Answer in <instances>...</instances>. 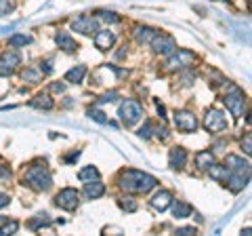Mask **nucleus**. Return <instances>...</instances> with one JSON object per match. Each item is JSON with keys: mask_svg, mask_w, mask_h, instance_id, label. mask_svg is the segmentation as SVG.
<instances>
[{"mask_svg": "<svg viewBox=\"0 0 252 236\" xmlns=\"http://www.w3.org/2000/svg\"><path fill=\"white\" fill-rule=\"evenodd\" d=\"M187 162V152L185 148H172L170 154H168V164L172 169H183Z\"/></svg>", "mask_w": 252, "mask_h": 236, "instance_id": "dca6fc26", "label": "nucleus"}, {"mask_svg": "<svg viewBox=\"0 0 252 236\" xmlns=\"http://www.w3.org/2000/svg\"><path fill=\"white\" fill-rule=\"evenodd\" d=\"M195 61V55L191 51H183V49H177L172 55H168V61H166V70L175 72V70H183V68H189L193 66Z\"/></svg>", "mask_w": 252, "mask_h": 236, "instance_id": "423d86ee", "label": "nucleus"}, {"mask_svg": "<svg viewBox=\"0 0 252 236\" xmlns=\"http://www.w3.org/2000/svg\"><path fill=\"white\" fill-rule=\"evenodd\" d=\"M175 127L183 133H193L198 129V118L189 110H177L175 112Z\"/></svg>", "mask_w": 252, "mask_h": 236, "instance_id": "9d476101", "label": "nucleus"}, {"mask_svg": "<svg viewBox=\"0 0 252 236\" xmlns=\"http://www.w3.org/2000/svg\"><path fill=\"white\" fill-rule=\"evenodd\" d=\"M242 150L246 152V154H250V152H252V150H250V135H246V139L242 141Z\"/></svg>", "mask_w": 252, "mask_h": 236, "instance_id": "f704fd0d", "label": "nucleus"}, {"mask_svg": "<svg viewBox=\"0 0 252 236\" xmlns=\"http://www.w3.org/2000/svg\"><path fill=\"white\" fill-rule=\"evenodd\" d=\"M89 116L93 118V120L101 122V124H105V122H107V118H105V114L101 112V110H89Z\"/></svg>", "mask_w": 252, "mask_h": 236, "instance_id": "c85d7f7f", "label": "nucleus"}, {"mask_svg": "<svg viewBox=\"0 0 252 236\" xmlns=\"http://www.w3.org/2000/svg\"><path fill=\"white\" fill-rule=\"evenodd\" d=\"M78 179L80 182H93V179H99V171L94 169V167H84L80 173H78Z\"/></svg>", "mask_w": 252, "mask_h": 236, "instance_id": "5701e85b", "label": "nucleus"}, {"mask_svg": "<svg viewBox=\"0 0 252 236\" xmlns=\"http://www.w3.org/2000/svg\"><path fill=\"white\" fill-rule=\"evenodd\" d=\"M225 167L229 169V171H246V169H250V162H248V160H244L242 156L229 154V156L225 158Z\"/></svg>", "mask_w": 252, "mask_h": 236, "instance_id": "f3484780", "label": "nucleus"}, {"mask_svg": "<svg viewBox=\"0 0 252 236\" xmlns=\"http://www.w3.org/2000/svg\"><path fill=\"white\" fill-rule=\"evenodd\" d=\"M97 15H99L97 19H103V21H107V23H118V21H120V17H118L116 13H112V11H99Z\"/></svg>", "mask_w": 252, "mask_h": 236, "instance_id": "cd10ccee", "label": "nucleus"}, {"mask_svg": "<svg viewBox=\"0 0 252 236\" xmlns=\"http://www.w3.org/2000/svg\"><path fill=\"white\" fill-rule=\"evenodd\" d=\"M55 40H57V46H59L61 51H65V53H74V51H78V42L74 40L72 36H69V32H57Z\"/></svg>", "mask_w": 252, "mask_h": 236, "instance_id": "2eb2a0df", "label": "nucleus"}, {"mask_svg": "<svg viewBox=\"0 0 252 236\" xmlns=\"http://www.w3.org/2000/svg\"><path fill=\"white\" fill-rule=\"evenodd\" d=\"M120 207L124 211H128V213H132V211H137V202H132V198H120Z\"/></svg>", "mask_w": 252, "mask_h": 236, "instance_id": "c756f323", "label": "nucleus"}, {"mask_svg": "<svg viewBox=\"0 0 252 236\" xmlns=\"http://www.w3.org/2000/svg\"><path fill=\"white\" fill-rule=\"evenodd\" d=\"M72 30L84 34V36H93V34H97V30H99V19L89 17V15H80V17H76L72 21Z\"/></svg>", "mask_w": 252, "mask_h": 236, "instance_id": "1a4fd4ad", "label": "nucleus"}, {"mask_svg": "<svg viewBox=\"0 0 252 236\" xmlns=\"http://www.w3.org/2000/svg\"><path fill=\"white\" fill-rule=\"evenodd\" d=\"M32 106L38 108V110H51L55 106V101L51 99L49 93H40V95H36L34 99H32Z\"/></svg>", "mask_w": 252, "mask_h": 236, "instance_id": "412c9836", "label": "nucleus"}, {"mask_svg": "<svg viewBox=\"0 0 252 236\" xmlns=\"http://www.w3.org/2000/svg\"><path fill=\"white\" fill-rule=\"evenodd\" d=\"M177 234H195V228H179V230H177Z\"/></svg>", "mask_w": 252, "mask_h": 236, "instance_id": "e433bc0d", "label": "nucleus"}, {"mask_svg": "<svg viewBox=\"0 0 252 236\" xmlns=\"http://www.w3.org/2000/svg\"><path fill=\"white\" fill-rule=\"evenodd\" d=\"M118 116L122 118V122L126 127H132V124L143 118V108H141V104L135 99H124L120 108H118Z\"/></svg>", "mask_w": 252, "mask_h": 236, "instance_id": "20e7f679", "label": "nucleus"}, {"mask_svg": "<svg viewBox=\"0 0 252 236\" xmlns=\"http://www.w3.org/2000/svg\"><path fill=\"white\" fill-rule=\"evenodd\" d=\"M172 204V202H170ZM172 215H175L177 219H183V217H189L191 215V204H187L183 200H177L175 204H172Z\"/></svg>", "mask_w": 252, "mask_h": 236, "instance_id": "aec40b11", "label": "nucleus"}, {"mask_svg": "<svg viewBox=\"0 0 252 236\" xmlns=\"http://www.w3.org/2000/svg\"><path fill=\"white\" fill-rule=\"evenodd\" d=\"M154 36H156V30L154 28H147V26H137L135 28V40L139 44H149Z\"/></svg>", "mask_w": 252, "mask_h": 236, "instance_id": "a211bd4d", "label": "nucleus"}, {"mask_svg": "<svg viewBox=\"0 0 252 236\" xmlns=\"http://www.w3.org/2000/svg\"><path fill=\"white\" fill-rule=\"evenodd\" d=\"M23 182H26L32 190L46 192L53 186V175H51V171L44 162H34V164L28 167L26 175H23Z\"/></svg>", "mask_w": 252, "mask_h": 236, "instance_id": "f03ea898", "label": "nucleus"}, {"mask_svg": "<svg viewBox=\"0 0 252 236\" xmlns=\"http://www.w3.org/2000/svg\"><path fill=\"white\" fill-rule=\"evenodd\" d=\"M55 204L63 211H76L78 204H80V194L74 188H63L61 192H57L55 196Z\"/></svg>", "mask_w": 252, "mask_h": 236, "instance_id": "39448f33", "label": "nucleus"}, {"mask_svg": "<svg viewBox=\"0 0 252 236\" xmlns=\"http://www.w3.org/2000/svg\"><path fill=\"white\" fill-rule=\"evenodd\" d=\"M30 42H32V38L26 34H15L9 38V46H13V49H19V46H26Z\"/></svg>", "mask_w": 252, "mask_h": 236, "instance_id": "b1692460", "label": "nucleus"}, {"mask_svg": "<svg viewBox=\"0 0 252 236\" xmlns=\"http://www.w3.org/2000/svg\"><path fill=\"white\" fill-rule=\"evenodd\" d=\"M116 42V34L109 32V30H97V34H94V46H97L99 51H107L112 49Z\"/></svg>", "mask_w": 252, "mask_h": 236, "instance_id": "f8f14e48", "label": "nucleus"}, {"mask_svg": "<svg viewBox=\"0 0 252 236\" xmlns=\"http://www.w3.org/2000/svg\"><path fill=\"white\" fill-rule=\"evenodd\" d=\"M86 76V66H76V68H72L69 72L65 74V80L67 82H82V78Z\"/></svg>", "mask_w": 252, "mask_h": 236, "instance_id": "4be33fe9", "label": "nucleus"}, {"mask_svg": "<svg viewBox=\"0 0 252 236\" xmlns=\"http://www.w3.org/2000/svg\"><path fill=\"white\" fill-rule=\"evenodd\" d=\"M158 112H160V116L164 118V114H166V110H164V106L160 104V101H158Z\"/></svg>", "mask_w": 252, "mask_h": 236, "instance_id": "4c0bfd02", "label": "nucleus"}, {"mask_svg": "<svg viewBox=\"0 0 252 236\" xmlns=\"http://www.w3.org/2000/svg\"><path fill=\"white\" fill-rule=\"evenodd\" d=\"M105 194V184H101L99 179H93V182H86L84 184V196L89 200H94V198H101Z\"/></svg>", "mask_w": 252, "mask_h": 236, "instance_id": "4468645a", "label": "nucleus"}, {"mask_svg": "<svg viewBox=\"0 0 252 236\" xmlns=\"http://www.w3.org/2000/svg\"><path fill=\"white\" fill-rule=\"evenodd\" d=\"M152 133H154V127H152V122H145L143 127L139 129V135H141V137H145V139H147V137H152Z\"/></svg>", "mask_w": 252, "mask_h": 236, "instance_id": "7c9ffc66", "label": "nucleus"}, {"mask_svg": "<svg viewBox=\"0 0 252 236\" xmlns=\"http://www.w3.org/2000/svg\"><path fill=\"white\" fill-rule=\"evenodd\" d=\"M51 91L53 93H63V91H65V84H63V82H55V84H51Z\"/></svg>", "mask_w": 252, "mask_h": 236, "instance_id": "72a5a7b5", "label": "nucleus"}, {"mask_svg": "<svg viewBox=\"0 0 252 236\" xmlns=\"http://www.w3.org/2000/svg\"><path fill=\"white\" fill-rule=\"evenodd\" d=\"M223 101H225L227 110H229V112H231L235 118H242V116H244V110H246V95H244V91L240 89V86L231 84L229 91L225 93Z\"/></svg>", "mask_w": 252, "mask_h": 236, "instance_id": "7ed1b4c3", "label": "nucleus"}, {"mask_svg": "<svg viewBox=\"0 0 252 236\" xmlns=\"http://www.w3.org/2000/svg\"><path fill=\"white\" fill-rule=\"evenodd\" d=\"M9 202H11V196H9V194H2V192H0V209H4Z\"/></svg>", "mask_w": 252, "mask_h": 236, "instance_id": "473e14b6", "label": "nucleus"}, {"mask_svg": "<svg viewBox=\"0 0 252 236\" xmlns=\"http://www.w3.org/2000/svg\"><path fill=\"white\" fill-rule=\"evenodd\" d=\"M152 207L156 209V211H166L168 207H170V202H172V194L168 192V190H160V192H156L154 196H152Z\"/></svg>", "mask_w": 252, "mask_h": 236, "instance_id": "ddd939ff", "label": "nucleus"}, {"mask_svg": "<svg viewBox=\"0 0 252 236\" xmlns=\"http://www.w3.org/2000/svg\"><path fill=\"white\" fill-rule=\"evenodd\" d=\"M13 11V4L9 0H0V15H9Z\"/></svg>", "mask_w": 252, "mask_h": 236, "instance_id": "2f4dec72", "label": "nucleus"}, {"mask_svg": "<svg viewBox=\"0 0 252 236\" xmlns=\"http://www.w3.org/2000/svg\"><path fill=\"white\" fill-rule=\"evenodd\" d=\"M215 162V154H212L210 150H202L195 154V167H198L200 171H208V167Z\"/></svg>", "mask_w": 252, "mask_h": 236, "instance_id": "6ab92c4d", "label": "nucleus"}, {"mask_svg": "<svg viewBox=\"0 0 252 236\" xmlns=\"http://www.w3.org/2000/svg\"><path fill=\"white\" fill-rule=\"evenodd\" d=\"M21 78H23V80H26V82H30V84H36V82H40L42 74H40V72H36L34 68H28L26 72L21 74Z\"/></svg>", "mask_w": 252, "mask_h": 236, "instance_id": "393cba45", "label": "nucleus"}, {"mask_svg": "<svg viewBox=\"0 0 252 236\" xmlns=\"http://www.w3.org/2000/svg\"><path fill=\"white\" fill-rule=\"evenodd\" d=\"M116 97H118V93H116V91H112V93H105L103 99H101V101H116Z\"/></svg>", "mask_w": 252, "mask_h": 236, "instance_id": "c9c22d12", "label": "nucleus"}, {"mask_svg": "<svg viewBox=\"0 0 252 236\" xmlns=\"http://www.w3.org/2000/svg\"><path fill=\"white\" fill-rule=\"evenodd\" d=\"M19 64H21L19 53L4 51L2 55H0V76H11V74H15V70H17Z\"/></svg>", "mask_w": 252, "mask_h": 236, "instance_id": "9b49d317", "label": "nucleus"}, {"mask_svg": "<svg viewBox=\"0 0 252 236\" xmlns=\"http://www.w3.org/2000/svg\"><path fill=\"white\" fill-rule=\"evenodd\" d=\"M204 129L210 133H220L227 129V116L217 108H210L204 116Z\"/></svg>", "mask_w": 252, "mask_h": 236, "instance_id": "0eeeda50", "label": "nucleus"}, {"mask_svg": "<svg viewBox=\"0 0 252 236\" xmlns=\"http://www.w3.org/2000/svg\"><path fill=\"white\" fill-rule=\"evenodd\" d=\"M118 186L122 188L124 192L128 194H147L149 190H154L158 186V179L147 175V173H141L135 169L122 171L120 177H118Z\"/></svg>", "mask_w": 252, "mask_h": 236, "instance_id": "f257e3e1", "label": "nucleus"}, {"mask_svg": "<svg viewBox=\"0 0 252 236\" xmlns=\"http://www.w3.org/2000/svg\"><path fill=\"white\" fill-rule=\"evenodd\" d=\"M46 224H49V215L42 213V215H36V219H32L28 226L32 228V230H38V228H42V226H46Z\"/></svg>", "mask_w": 252, "mask_h": 236, "instance_id": "bb28decb", "label": "nucleus"}, {"mask_svg": "<svg viewBox=\"0 0 252 236\" xmlns=\"http://www.w3.org/2000/svg\"><path fill=\"white\" fill-rule=\"evenodd\" d=\"M152 49H154V53H158V55H164V57H168V55H172L177 51V40L172 36H168V34H158L156 32V36L152 38Z\"/></svg>", "mask_w": 252, "mask_h": 236, "instance_id": "6e6552de", "label": "nucleus"}, {"mask_svg": "<svg viewBox=\"0 0 252 236\" xmlns=\"http://www.w3.org/2000/svg\"><path fill=\"white\" fill-rule=\"evenodd\" d=\"M19 230V222H15V219H6L4 226H0V236H6V234H15Z\"/></svg>", "mask_w": 252, "mask_h": 236, "instance_id": "a878e982", "label": "nucleus"}]
</instances>
